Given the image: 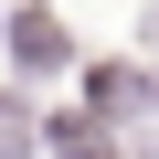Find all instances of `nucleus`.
I'll return each instance as SVG.
<instances>
[{
    "label": "nucleus",
    "mask_w": 159,
    "mask_h": 159,
    "mask_svg": "<svg viewBox=\"0 0 159 159\" xmlns=\"http://www.w3.org/2000/svg\"><path fill=\"white\" fill-rule=\"evenodd\" d=\"M0 159H32V106L0 96Z\"/></svg>",
    "instance_id": "obj_2"
},
{
    "label": "nucleus",
    "mask_w": 159,
    "mask_h": 159,
    "mask_svg": "<svg viewBox=\"0 0 159 159\" xmlns=\"http://www.w3.org/2000/svg\"><path fill=\"white\" fill-rule=\"evenodd\" d=\"M11 53H21L32 74H43V64H64L74 43H64V21H53V11H11Z\"/></svg>",
    "instance_id": "obj_1"
}]
</instances>
